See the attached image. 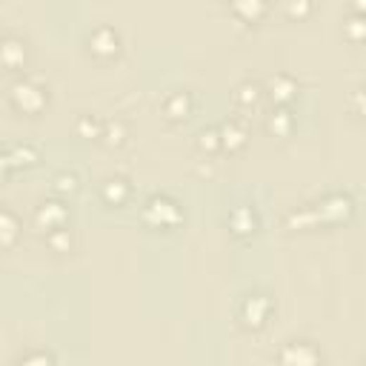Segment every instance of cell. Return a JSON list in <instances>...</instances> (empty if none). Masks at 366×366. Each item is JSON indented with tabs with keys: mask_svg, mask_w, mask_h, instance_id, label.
<instances>
[{
	"mask_svg": "<svg viewBox=\"0 0 366 366\" xmlns=\"http://www.w3.org/2000/svg\"><path fill=\"white\" fill-rule=\"evenodd\" d=\"M163 109H166V115H169L172 120H177V118H187V115H189V109H192V98H189V92H172V95L166 98V103H163Z\"/></svg>",
	"mask_w": 366,
	"mask_h": 366,
	"instance_id": "cell-9",
	"label": "cell"
},
{
	"mask_svg": "<svg viewBox=\"0 0 366 366\" xmlns=\"http://www.w3.org/2000/svg\"><path fill=\"white\" fill-rule=\"evenodd\" d=\"M244 141H246V132H244V126H241V123H235V120H226V123H223V129H220V146L238 149V146H244Z\"/></svg>",
	"mask_w": 366,
	"mask_h": 366,
	"instance_id": "cell-10",
	"label": "cell"
},
{
	"mask_svg": "<svg viewBox=\"0 0 366 366\" xmlns=\"http://www.w3.org/2000/svg\"><path fill=\"white\" fill-rule=\"evenodd\" d=\"M4 63L9 69H15V66L23 63V43L18 37H6L4 40Z\"/></svg>",
	"mask_w": 366,
	"mask_h": 366,
	"instance_id": "cell-13",
	"label": "cell"
},
{
	"mask_svg": "<svg viewBox=\"0 0 366 366\" xmlns=\"http://www.w3.org/2000/svg\"><path fill=\"white\" fill-rule=\"evenodd\" d=\"M15 235H18V220H15V215L6 209V212H4V241L12 244Z\"/></svg>",
	"mask_w": 366,
	"mask_h": 366,
	"instance_id": "cell-19",
	"label": "cell"
},
{
	"mask_svg": "<svg viewBox=\"0 0 366 366\" xmlns=\"http://www.w3.org/2000/svg\"><path fill=\"white\" fill-rule=\"evenodd\" d=\"M269 309H272V301L266 295H260V292H252L241 303V320L246 327H260L269 317Z\"/></svg>",
	"mask_w": 366,
	"mask_h": 366,
	"instance_id": "cell-4",
	"label": "cell"
},
{
	"mask_svg": "<svg viewBox=\"0 0 366 366\" xmlns=\"http://www.w3.org/2000/svg\"><path fill=\"white\" fill-rule=\"evenodd\" d=\"M18 366H55V360L49 352L34 349V352H26L23 358H18Z\"/></svg>",
	"mask_w": 366,
	"mask_h": 366,
	"instance_id": "cell-16",
	"label": "cell"
},
{
	"mask_svg": "<svg viewBox=\"0 0 366 366\" xmlns=\"http://www.w3.org/2000/svg\"><path fill=\"white\" fill-rule=\"evenodd\" d=\"M34 220L37 226H43L46 232H55V229H63L66 223V206L63 203H55V201H43L34 212Z\"/></svg>",
	"mask_w": 366,
	"mask_h": 366,
	"instance_id": "cell-6",
	"label": "cell"
},
{
	"mask_svg": "<svg viewBox=\"0 0 366 366\" xmlns=\"http://www.w3.org/2000/svg\"><path fill=\"white\" fill-rule=\"evenodd\" d=\"M144 217L149 223H155V226H175L180 220V209H177L175 201H169V198L160 195V198H152L144 206Z\"/></svg>",
	"mask_w": 366,
	"mask_h": 366,
	"instance_id": "cell-3",
	"label": "cell"
},
{
	"mask_svg": "<svg viewBox=\"0 0 366 366\" xmlns=\"http://www.w3.org/2000/svg\"><path fill=\"white\" fill-rule=\"evenodd\" d=\"M129 183L123 180V177H109L106 183H103V189H101V195H103V201L106 203H112V206H120L126 198H129Z\"/></svg>",
	"mask_w": 366,
	"mask_h": 366,
	"instance_id": "cell-8",
	"label": "cell"
},
{
	"mask_svg": "<svg viewBox=\"0 0 366 366\" xmlns=\"http://www.w3.org/2000/svg\"><path fill=\"white\" fill-rule=\"evenodd\" d=\"M355 103L360 106V112H366V89H358V92H355Z\"/></svg>",
	"mask_w": 366,
	"mask_h": 366,
	"instance_id": "cell-23",
	"label": "cell"
},
{
	"mask_svg": "<svg viewBox=\"0 0 366 366\" xmlns=\"http://www.w3.org/2000/svg\"><path fill=\"white\" fill-rule=\"evenodd\" d=\"M89 46H92V52H95V55L112 58V55H118V49H120V34H118L112 26H98L95 32L89 34Z\"/></svg>",
	"mask_w": 366,
	"mask_h": 366,
	"instance_id": "cell-5",
	"label": "cell"
},
{
	"mask_svg": "<svg viewBox=\"0 0 366 366\" xmlns=\"http://www.w3.org/2000/svg\"><path fill=\"white\" fill-rule=\"evenodd\" d=\"M229 220H232V226H235V232H238V235H249V232H255V215H252V209H246V206L235 209Z\"/></svg>",
	"mask_w": 366,
	"mask_h": 366,
	"instance_id": "cell-12",
	"label": "cell"
},
{
	"mask_svg": "<svg viewBox=\"0 0 366 366\" xmlns=\"http://www.w3.org/2000/svg\"><path fill=\"white\" fill-rule=\"evenodd\" d=\"M284 366H320V352L309 341H286L281 349Z\"/></svg>",
	"mask_w": 366,
	"mask_h": 366,
	"instance_id": "cell-2",
	"label": "cell"
},
{
	"mask_svg": "<svg viewBox=\"0 0 366 366\" xmlns=\"http://www.w3.org/2000/svg\"><path fill=\"white\" fill-rule=\"evenodd\" d=\"M34 160V152L29 146H6V158H4V166L12 169L18 163H32Z\"/></svg>",
	"mask_w": 366,
	"mask_h": 366,
	"instance_id": "cell-14",
	"label": "cell"
},
{
	"mask_svg": "<svg viewBox=\"0 0 366 366\" xmlns=\"http://www.w3.org/2000/svg\"><path fill=\"white\" fill-rule=\"evenodd\" d=\"M55 189H58V192H75V189H77V177H75L72 172H69V175H66V172L58 175V177H55Z\"/></svg>",
	"mask_w": 366,
	"mask_h": 366,
	"instance_id": "cell-20",
	"label": "cell"
},
{
	"mask_svg": "<svg viewBox=\"0 0 366 366\" xmlns=\"http://www.w3.org/2000/svg\"><path fill=\"white\" fill-rule=\"evenodd\" d=\"M77 129H80V132H83V134H98V132H101V126H98V123H95V120H89V118H83V120H80V126H77Z\"/></svg>",
	"mask_w": 366,
	"mask_h": 366,
	"instance_id": "cell-22",
	"label": "cell"
},
{
	"mask_svg": "<svg viewBox=\"0 0 366 366\" xmlns=\"http://www.w3.org/2000/svg\"><path fill=\"white\" fill-rule=\"evenodd\" d=\"M346 34H349V37H366V18L349 15V20H346Z\"/></svg>",
	"mask_w": 366,
	"mask_h": 366,
	"instance_id": "cell-18",
	"label": "cell"
},
{
	"mask_svg": "<svg viewBox=\"0 0 366 366\" xmlns=\"http://www.w3.org/2000/svg\"><path fill=\"white\" fill-rule=\"evenodd\" d=\"M349 209H352V201H349L346 195H329L327 201L317 203V209L312 212V220H315V217H329V220H335V217H343Z\"/></svg>",
	"mask_w": 366,
	"mask_h": 366,
	"instance_id": "cell-7",
	"label": "cell"
},
{
	"mask_svg": "<svg viewBox=\"0 0 366 366\" xmlns=\"http://www.w3.org/2000/svg\"><path fill=\"white\" fill-rule=\"evenodd\" d=\"M235 98H238V103H244V106H246V103H255V101L260 98V89H258L255 83H241Z\"/></svg>",
	"mask_w": 366,
	"mask_h": 366,
	"instance_id": "cell-17",
	"label": "cell"
},
{
	"mask_svg": "<svg viewBox=\"0 0 366 366\" xmlns=\"http://www.w3.org/2000/svg\"><path fill=\"white\" fill-rule=\"evenodd\" d=\"M289 126H292V118H289L286 109H278V112H272V115L266 118V129L274 132V134H286Z\"/></svg>",
	"mask_w": 366,
	"mask_h": 366,
	"instance_id": "cell-15",
	"label": "cell"
},
{
	"mask_svg": "<svg viewBox=\"0 0 366 366\" xmlns=\"http://www.w3.org/2000/svg\"><path fill=\"white\" fill-rule=\"evenodd\" d=\"M12 103L20 112H40L46 103V89L34 80H18L12 86Z\"/></svg>",
	"mask_w": 366,
	"mask_h": 366,
	"instance_id": "cell-1",
	"label": "cell"
},
{
	"mask_svg": "<svg viewBox=\"0 0 366 366\" xmlns=\"http://www.w3.org/2000/svg\"><path fill=\"white\" fill-rule=\"evenodd\" d=\"M198 137H201V141H198V144H201V149H217V146H220V137H217V132H215V129H203Z\"/></svg>",
	"mask_w": 366,
	"mask_h": 366,
	"instance_id": "cell-21",
	"label": "cell"
},
{
	"mask_svg": "<svg viewBox=\"0 0 366 366\" xmlns=\"http://www.w3.org/2000/svg\"><path fill=\"white\" fill-rule=\"evenodd\" d=\"M269 89H272V98L274 101H281V103H286L292 95H295V80L292 77H286V75H274L272 80H269Z\"/></svg>",
	"mask_w": 366,
	"mask_h": 366,
	"instance_id": "cell-11",
	"label": "cell"
}]
</instances>
